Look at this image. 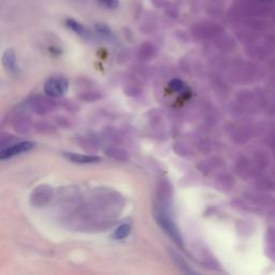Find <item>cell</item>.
Wrapping results in <instances>:
<instances>
[{"mask_svg":"<svg viewBox=\"0 0 275 275\" xmlns=\"http://www.w3.org/2000/svg\"><path fill=\"white\" fill-rule=\"evenodd\" d=\"M97 31H98L101 36H104V37L111 36L110 28L106 25H103V24H99V25H97Z\"/></svg>","mask_w":275,"mask_h":275,"instance_id":"10","label":"cell"},{"mask_svg":"<svg viewBox=\"0 0 275 275\" xmlns=\"http://www.w3.org/2000/svg\"><path fill=\"white\" fill-rule=\"evenodd\" d=\"M63 156L68 160L76 164H95L99 163L101 158L92 155H83V154H76V153H64Z\"/></svg>","mask_w":275,"mask_h":275,"instance_id":"4","label":"cell"},{"mask_svg":"<svg viewBox=\"0 0 275 275\" xmlns=\"http://www.w3.org/2000/svg\"><path fill=\"white\" fill-rule=\"evenodd\" d=\"M68 81L63 77H51L45 81L44 93L50 97H61L68 90Z\"/></svg>","mask_w":275,"mask_h":275,"instance_id":"2","label":"cell"},{"mask_svg":"<svg viewBox=\"0 0 275 275\" xmlns=\"http://www.w3.org/2000/svg\"><path fill=\"white\" fill-rule=\"evenodd\" d=\"M66 25L69 29H71L74 32H76L77 35H79L80 37L82 38H85V39H88L92 37V34L91 31L88 30L85 26H83L82 24L79 23L78 21L76 20H72V19H68L66 21Z\"/></svg>","mask_w":275,"mask_h":275,"instance_id":"6","label":"cell"},{"mask_svg":"<svg viewBox=\"0 0 275 275\" xmlns=\"http://www.w3.org/2000/svg\"><path fill=\"white\" fill-rule=\"evenodd\" d=\"M169 87L171 88L172 91L177 92V93H183V92L186 90L185 84L182 82L181 80H177V79L172 80L171 82L169 83Z\"/></svg>","mask_w":275,"mask_h":275,"instance_id":"8","label":"cell"},{"mask_svg":"<svg viewBox=\"0 0 275 275\" xmlns=\"http://www.w3.org/2000/svg\"><path fill=\"white\" fill-rule=\"evenodd\" d=\"M155 217L156 221L158 222V225L163 228V230H165L168 236L173 239L175 243H177L180 246H183V238L181 236V232L171 218L163 211H157Z\"/></svg>","mask_w":275,"mask_h":275,"instance_id":"1","label":"cell"},{"mask_svg":"<svg viewBox=\"0 0 275 275\" xmlns=\"http://www.w3.org/2000/svg\"><path fill=\"white\" fill-rule=\"evenodd\" d=\"M34 147H35L34 143H31L29 141L20 142L18 144L12 145V147L8 148L6 150H3L2 153H0V158L4 160L7 158L14 157L16 155H21V154L26 153V152L30 151L31 149H34Z\"/></svg>","mask_w":275,"mask_h":275,"instance_id":"3","label":"cell"},{"mask_svg":"<svg viewBox=\"0 0 275 275\" xmlns=\"http://www.w3.org/2000/svg\"><path fill=\"white\" fill-rule=\"evenodd\" d=\"M98 2L108 9H116L119 5L118 0H98Z\"/></svg>","mask_w":275,"mask_h":275,"instance_id":"9","label":"cell"},{"mask_svg":"<svg viewBox=\"0 0 275 275\" xmlns=\"http://www.w3.org/2000/svg\"><path fill=\"white\" fill-rule=\"evenodd\" d=\"M3 62L5 64L6 69L10 72L11 75L19 74V66L16 62V56L12 48L7 50L3 56Z\"/></svg>","mask_w":275,"mask_h":275,"instance_id":"5","label":"cell"},{"mask_svg":"<svg viewBox=\"0 0 275 275\" xmlns=\"http://www.w3.org/2000/svg\"><path fill=\"white\" fill-rule=\"evenodd\" d=\"M130 230H131L130 225L125 224V225L119 226V227L114 232H113L112 238L114 239V240H118V241L119 240H124V239H126L129 236V233H130Z\"/></svg>","mask_w":275,"mask_h":275,"instance_id":"7","label":"cell"}]
</instances>
